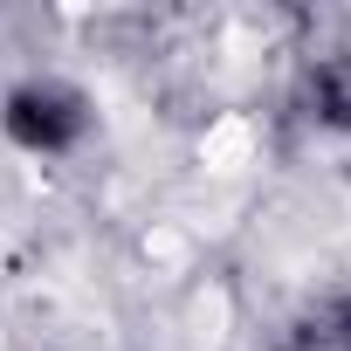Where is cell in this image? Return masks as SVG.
Masks as SVG:
<instances>
[{"label": "cell", "mask_w": 351, "mask_h": 351, "mask_svg": "<svg viewBox=\"0 0 351 351\" xmlns=\"http://www.w3.org/2000/svg\"><path fill=\"white\" fill-rule=\"evenodd\" d=\"M8 138L28 145V152H62L83 138V104L56 83H28L8 97Z\"/></svg>", "instance_id": "1"}]
</instances>
